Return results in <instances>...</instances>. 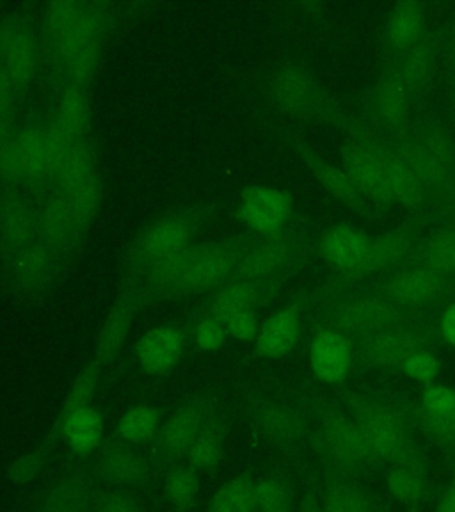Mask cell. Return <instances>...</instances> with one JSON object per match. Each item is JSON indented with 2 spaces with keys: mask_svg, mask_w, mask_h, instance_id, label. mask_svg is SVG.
<instances>
[{
  "mask_svg": "<svg viewBox=\"0 0 455 512\" xmlns=\"http://www.w3.org/2000/svg\"><path fill=\"white\" fill-rule=\"evenodd\" d=\"M189 345L191 322L184 317L144 333L134 347V360L144 374L166 379L182 363Z\"/></svg>",
  "mask_w": 455,
  "mask_h": 512,
  "instance_id": "8fae6325",
  "label": "cell"
},
{
  "mask_svg": "<svg viewBox=\"0 0 455 512\" xmlns=\"http://www.w3.org/2000/svg\"><path fill=\"white\" fill-rule=\"evenodd\" d=\"M66 198L72 205L73 214L77 217L82 233L89 230V226L95 221L100 201H102V182H100V173L96 171L95 175L89 176L84 182L75 185L72 189L64 191Z\"/></svg>",
  "mask_w": 455,
  "mask_h": 512,
  "instance_id": "60d3db41",
  "label": "cell"
},
{
  "mask_svg": "<svg viewBox=\"0 0 455 512\" xmlns=\"http://www.w3.org/2000/svg\"><path fill=\"white\" fill-rule=\"evenodd\" d=\"M91 512H146V504L130 489L96 484Z\"/></svg>",
  "mask_w": 455,
  "mask_h": 512,
  "instance_id": "7bdbcfd3",
  "label": "cell"
},
{
  "mask_svg": "<svg viewBox=\"0 0 455 512\" xmlns=\"http://www.w3.org/2000/svg\"><path fill=\"white\" fill-rule=\"evenodd\" d=\"M287 194L269 185H251L240 194L239 217L253 232L265 237L280 235L290 217Z\"/></svg>",
  "mask_w": 455,
  "mask_h": 512,
  "instance_id": "e0dca14e",
  "label": "cell"
},
{
  "mask_svg": "<svg viewBox=\"0 0 455 512\" xmlns=\"http://www.w3.org/2000/svg\"><path fill=\"white\" fill-rule=\"evenodd\" d=\"M384 196L400 203H416L422 196V176L411 153L381 152Z\"/></svg>",
  "mask_w": 455,
  "mask_h": 512,
  "instance_id": "f1b7e54d",
  "label": "cell"
},
{
  "mask_svg": "<svg viewBox=\"0 0 455 512\" xmlns=\"http://www.w3.org/2000/svg\"><path fill=\"white\" fill-rule=\"evenodd\" d=\"M374 512H393L392 509H388V507H384V505H376V509Z\"/></svg>",
  "mask_w": 455,
  "mask_h": 512,
  "instance_id": "94428289",
  "label": "cell"
},
{
  "mask_svg": "<svg viewBox=\"0 0 455 512\" xmlns=\"http://www.w3.org/2000/svg\"><path fill=\"white\" fill-rule=\"evenodd\" d=\"M406 251H408V239L404 237V233H386L374 242H368L367 255L354 269H358V272L379 271L386 265L399 262L400 258L406 255Z\"/></svg>",
  "mask_w": 455,
  "mask_h": 512,
  "instance_id": "b9f144b4",
  "label": "cell"
},
{
  "mask_svg": "<svg viewBox=\"0 0 455 512\" xmlns=\"http://www.w3.org/2000/svg\"><path fill=\"white\" fill-rule=\"evenodd\" d=\"M162 422H164V409L157 406H136V408L127 409L121 415L116 434L121 440L139 447L157 438Z\"/></svg>",
  "mask_w": 455,
  "mask_h": 512,
  "instance_id": "74e56055",
  "label": "cell"
},
{
  "mask_svg": "<svg viewBox=\"0 0 455 512\" xmlns=\"http://www.w3.org/2000/svg\"><path fill=\"white\" fill-rule=\"evenodd\" d=\"M2 194H4V187L0 184V207H2Z\"/></svg>",
  "mask_w": 455,
  "mask_h": 512,
  "instance_id": "6125c7cd",
  "label": "cell"
},
{
  "mask_svg": "<svg viewBox=\"0 0 455 512\" xmlns=\"http://www.w3.org/2000/svg\"><path fill=\"white\" fill-rule=\"evenodd\" d=\"M95 488L89 468L75 464L52 484L36 512H91Z\"/></svg>",
  "mask_w": 455,
  "mask_h": 512,
  "instance_id": "cb8c5ba5",
  "label": "cell"
},
{
  "mask_svg": "<svg viewBox=\"0 0 455 512\" xmlns=\"http://www.w3.org/2000/svg\"><path fill=\"white\" fill-rule=\"evenodd\" d=\"M299 486L292 473L276 466L256 479L255 512H296Z\"/></svg>",
  "mask_w": 455,
  "mask_h": 512,
  "instance_id": "f546056e",
  "label": "cell"
},
{
  "mask_svg": "<svg viewBox=\"0 0 455 512\" xmlns=\"http://www.w3.org/2000/svg\"><path fill=\"white\" fill-rule=\"evenodd\" d=\"M292 244L283 233L256 240L240 258L232 281L267 280L276 278L290 262Z\"/></svg>",
  "mask_w": 455,
  "mask_h": 512,
  "instance_id": "d4e9b609",
  "label": "cell"
},
{
  "mask_svg": "<svg viewBox=\"0 0 455 512\" xmlns=\"http://www.w3.org/2000/svg\"><path fill=\"white\" fill-rule=\"evenodd\" d=\"M256 477L240 473L226 480L208 500L207 512H255Z\"/></svg>",
  "mask_w": 455,
  "mask_h": 512,
  "instance_id": "d590c367",
  "label": "cell"
},
{
  "mask_svg": "<svg viewBox=\"0 0 455 512\" xmlns=\"http://www.w3.org/2000/svg\"><path fill=\"white\" fill-rule=\"evenodd\" d=\"M57 441H64L70 450V459L84 461L95 456L104 441V416L96 406L77 409L70 415L56 420L43 440V445L54 448Z\"/></svg>",
  "mask_w": 455,
  "mask_h": 512,
  "instance_id": "9a60e30c",
  "label": "cell"
},
{
  "mask_svg": "<svg viewBox=\"0 0 455 512\" xmlns=\"http://www.w3.org/2000/svg\"><path fill=\"white\" fill-rule=\"evenodd\" d=\"M315 173L319 176L322 185L333 192L338 198L342 200L354 201L358 200L361 196V191L352 182L351 176L347 175L345 171L329 164H317L315 166Z\"/></svg>",
  "mask_w": 455,
  "mask_h": 512,
  "instance_id": "681fc988",
  "label": "cell"
},
{
  "mask_svg": "<svg viewBox=\"0 0 455 512\" xmlns=\"http://www.w3.org/2000/svg\"><path fill=\"white\" fill-rule=\"evenodd\" d=\"M310 361L315 376L324 383L342 381L351 368V344L338 331H320L310 345Z\"/></svg>",
  "mask_w": 455,
  "mask_h": 512,
  "instance_id": "4316f807",
  "label": "cell"
},
{
  "mask_svg": "<svg viewBox=\"0 0 455 512\" xmlns=\"http://www.w3.org/2000/svg\"><path fill=\"white\" fill-rule=\"evenodd\" d=\"M223 404L224 400L217 393L196 392L169 413L153 440L150 459L155 477L160 479L168 468L184 463L208 418Z\"/></svg>",
  "mask_w": 455,
  "mask_h": 512,
  "instance_id": "8992f818",
  "label": "cell"
},
{
  "mask_svg": "<svg viewBox=\"0 0 455 512\" xmlns=\"http://www.w3.org/2000/svg\"><path fill=\"white\" fill-rule=\"evenodd\" d=\"M422 413L429 416L454 415L455 390L448 386H431L422 395Z\"/></svg>",
  "mask_w": 455,
  "mask_h": 512,
  "instance_id": "f5cc1de1",
  "label": "cell"
},
{
  "mask_svg": "<svg viewBox=\"0 0 455 512\" xmlns=\"http://www.w3.org/2000/svg\"><path fill=\"white\" fill-rule=\"evenodd\" d=\"M232 425L233 409L228 408L226 404L219 406L201 429L200 436L192 445L185 463L191 464L192 468L205 475H216L223 466Z\"/></svg>",
  "mask_w": 455,
  "mask_h": 512,
  "instance_id": "44dd1931",
  "label": "cell"
},
{
  "mask_svg": "<svg viewBox=\"0 0 455 512\" xmlns=\"http://www.w3.org/2000/svg\"><path fill=\"white\" fill-rule=\"evenodd\" d=\"M399 310L390 299L354 297L340 304L333 312V324L344 336L365 340L384 329L399 326Z\"/></svg>",
  "mask_w": 455,
  "mask_h": 512,
  "instance_id": "5bb4252c",
  "label": "cell"
},
{
  "mask_svg": "<svg viewBox=\"0 0 455 512\" xmlns=\"http://www.w3.org/2000/svg\"><path fill=\"white\" fill-rule=\"evenodd\" d=\"M301 319L294 306L281 308L265 319L255 340V354L264 360H281L296 349Z\"/></svg>",
  "mask_w": 455,
  "mask_h": 512,
  "instance_id": "484cf974",
  "label": "cell"
},
{
  "mask_svg": "<svg viewBox=\"0 0 455 512\" xmlns=\"http://www.w3.org/2000/svg\"><path fill=\"white\" fill-rule=\"evenodd\" d=\"M411 153L422 182L440 184L450 168V148L441 134L425 136Z\"/></svg>",
  "mask_w": 455,
  "mask_h": 512,
  "instance_id": "8d00e7d4",
  "label": "cell"
},
{
  "mask_svg": "<svg viewBox=\"0 0 455 512\" xmlns=\"http://www.w3.org/2000/svg\"><path fill=\"white\" fill-rule=\"evenodd\" d=\"M324 512H374L376 505L372 495L360 479L328 473L320 480Z\"/></svg>",
  "mask_w": 455,
  "mask_h": 512,
  "instance_id": "4dcf8cb0",
  "label": "cell"
},
{
  "mask_svg": "<svg viewBox=\"0 0 455 512\" xmlns=\"http://www.w3.org/2000/svg\"><path fill=\"white\" fill-rule=\"evenodd\" d=\"M216 205H187L166 212L143 228L128 251L125 276H136L162 258L191 248L203 226L214 217Z\"/></svg>",
  "mask_w": 455,
  "mask_h": 512,
  "instance_id": "7a4b0ae2",
  "label": "cell"
},
{
  "mask_svg": "<svg viewBox=\"0 0 455 512\" xmlns=\"http://www.w3.org/2000/svg\"><path fill=\"white\" fill-rule=\"evenodd\" d=\"M255 239L230 237V239L210 240L208 248L191 271L182 280L176 281L168 290L160 294L159 301H178L185 297L210 294L233 280L239 267L240 258L248 251Z\"/></svg>",
  "mask_w": 455,
  "mask_h": 512,
  "instance_id": "52a82bcc",
  "label": "cell"
},
{
  "mask_svg": "<svg viewBox=\"0 0 455 512\" xmlns=\"http://www.w3.org/2000/svg\"><path fill=\"white\" fill-rule=\"evenodd\" d=\"M402 370H404L411 379H415V381L431 383L432 379L440 374V361L434 358V354L422 349V351L415 352V354L402 365Z\"/></svg>",
  "mask_w": 455,
  "mask_h": 512,
  "instance_id": "11a10c76",
  "label": "cell"
},
{
  "mask_svg": "<svg viewBox=\"0 0 455 512\" xmlns=\"http://www.w3.org/2000/svg\"><path fill=\"white\" fill-rule=\"evenodd\" d=\"M96 171H98V166H96L93 144L89 139L77 141L70 155L64 160L63 166L54 176L52 187L57 191H68L80 182H84L89 176L95 175Z\"/></svg>",
  "mask_w": 455,
  "mask_h": 512,
  "instance_id": "f35d334b",
  "label": "cell"
},
{
  "mask_svg": "<svg viewBox=\"0 0 455 512\" xmlns=\"http://www.w3.org/2000/svg\"><path fill=\"white\" fill-rule=\"evenodd\" d=\"M312 425V445L326 472L361 479L376 466L367 441L352 416L322 409Z\"/></svg>",
  "mask_w": 455,
  "mask_h": 512,
  "instance_id": "277c9868",
  "label": "cell"
},
{
  "mask_svg": "<svg viewBox=\"0 0 455 512\" xmlns=\"http://www.w3.org/2000/svg\"><path fill=\"white\" fill-rule=\"evenodd\" d=\"M441 335L447 340L448 344L455 347V304L448 308L447 313L441 320Z\"/></svg>",
  "mask_w": 455,
  "mask_h": 512,
  "instance_id": "680465c9",
  "label": "cell"
},
{
  "mask_svg": "<svg viewBox=\"0 0 455 512\" xmlns=\"http://www.w3.org/2000/svg\"><path fill=\"white\" fill-rule=\"evenodd\" d=\"M271 104L287 114H303L308 111L319 93L317 80L301 66H285L272 73L267 82Z\"/></svg>",
  "mask_w": 455,
  "mask_h": 512,
  "instance_id": "603a6c76",
  "label": "cell"
},
{
  "mask_svg": "<svg viewBox=\"0 0 455 512\" xmlns=\"http://www.w3.org/2000/svg\"><path fill=\"white\" fill-rule=\"evenodd\" d=\"M16 123L0 118V148L8 143L9 137L15 132Z\"/></svg>",
  "mask_w": 455,
  "mask_h": 512,
  "instance_id": "91938a15",
  "label": "cell"
},
{
  "mask_svg": "<svg viewBox=\"0 0 455 512\" xmlns=\"http://www.w3.org/2000/svg\"><path fill=\"white\" fill-rule=\"evenodd\" d=\"M185 317L191 322V345L198 347L200 351H219L228 342L230 336L223 320L210 315L192 317L191 313H187Z\"/></svg>",
  "mask_w": 455,
  "mask_h": 512,
  "instance_id": "ee69618b",
  "label": "cell"
},
{
  "mask_svg": "<svg viewBox=\"0 0 455 512\" xmlns=\"http://www.w3.org/2000/svg\"><path fill=\"white\" fill-rule=\"evenodd\" d=\"M301 489L296 512H324L322 507V486L317 475L306 466L301 470Z\"/></svg>",
  "mask_w": 455,
  "mask_h": 512,
  "instance_id": "816d5d0a",
  "label": "cell"
},
{
  "mask_svg": "<svg viewBox=\"0 0 455 512\" xmlns=\"http://www.w3.org/2000/svg\"><path fill=\"white\" fill-rule=\"evenodd\" d=\"M434 512H455V459L452 470L448 473L445 488L441 491L440 498L434 507Z\"/></svg>",
  "mask_w": 455,
  "mask_h": 512,
  "instance_id": "6f0895ef",
  "label": "cell"
},
{
  "mask_svg": "<svg viewBox=\"0 0 455 512\" xmlns=\"http://www.w3.org/2000/svg\"><path fill=\"white\" fill-rule=\"evenodd\" d=\"M425 347V338L415 329L393 326L361 340V356L374 367H402Z\"/></svg>",
  "mask_w": 455,
  "mask_h": 512,
  "instance_id": "7402d4cb",
  "label": "cell"
},
{
  "mask_svg": "<svg viewBox=\"0 0 455 512\" xmlns=\"http://www.w3.org/2000/svg\"><path fill=\"white\" fill-rule=\"evenodd\" d=\"M276 287V278L267 280L230 281L221 288L208 294L200 304L192 308V317L210 315L217 319L226 320L235 313L258 312L265 299Z\"/></svg>",
  "mask_w": 455,
  "mask_h": 512,
  "instance_id": "2e32d148",
  "label": "cell"
},
{
  "mask_svg": "<svg viewBox=\"0 0 455 512\" xmlns=\"http://www.w3.org/2000/svg\"><path fill=\"white\" fill-rule=\"evenodd\" d=\"M89 472L96 482L112 488L148 489L157 479L150 456L137 445L121 440L116 432L104 438Z\"/></svg>",
  "mask_w": 455,
  "mask_h": 512,
  "instance_id": "9c48e42d",
  "label": "cell"
},
{
  "mask_svg": "<svg viewBox=\"0 0 455 512\" xmlns=\"http://www.w3.org/2000/svg\"><path fill=\"white\" fill-rule=\"evenodd\" d=\"M4 187V185H2ZM40 239L36 198L29 192L4 187L0 207V262L6 267Z\"/></svg>",
  "mask_w": 455,
  "mask_h": 512,
  "instance_id": "7c38bea8",
  "label": "cell"
},
{
  "mask_svg": "<svg viewBox=\"0 0 455 512\" xmlns=\"http://www.w3.org/2000/svg\"><path fill=\"white\" fill-rule=\"evenodd\" d=\"M443 288V274L429 267L418 271L406 272L388 285L390 301L402 306H416L432 301Z\"/></svg>",
  "mask_w": 455,
  "mask_h": 512,
  "instance_id": "d6a6232c",
  "label": "cell"
},
{
  "mask_svg": "<svg viewBox=\"0 0 455 512\" xmlns=\"http://www.w3.org/2000/svg\"><path fill=\"white\" fill-rule=\"evenodd\" d=\"M376 107L377 114L384 123L395 125L404 120L408 112V98L399 82H393V80L384 82L376 96Z\"/></svg>",
  "mask_w": 455,
  "mask_h": 512,
  "instance_id": "bcb514c9",
  "label": "cell"
},
{
  "mask_svg": "<svg viewBox=\"0 0 455 512\" xmlns=\"http://www.w3.org/2000/svg\"><path fill=\"white\" fill-rule=\"evenodd\" d=\"M345 173L352 182L372 196H384L383 160L381 152L368 150L363 146H351L345 152Z\"/></svg>",
  "mask_w": 455,
  "mask_h": 512,
  "instance_id": "836d02e7",
  "label": "cell"
},
{
  "mask_svg": "<svg viewBox=\"0 0 455 512\" xmlns=\"http://www.w3.org/2000/svg\"><path fill=\"white\" fill-rule=\"evenodd\" d=\"M45 120L47 112L41 109L27 112L22 123H16L11 137L22 176V191L29 192L34 198L52 189L45 143Z\"/></svg>",
  "mask_w": 455,
  "mask_h": 512,
  "instance_id": "30bf717a",
  "label": "cell"
},
{
  "mask_svg": "<svg viewBox=\"0 0 455 512\" xmlns=\"http://www.w3.org/2000/svg\"><path fill=\"white\" fill-rule=\"evenodd\" d=\"M354 422L377 464H388L408 456L416 445L404 418L379 402H360L354 406Z\"/></svg>",
  "mask_w": 455,
  "mask_h": 512,
  "instance_id": "ba28073f",
  "label": "cell"
},
{
  "mask_svg": "<svg viewBox=\"0 0 455 512\" xmlns=\"http://www.w3.org/2000/svg\"><path fill=\"white\" fill-rule=\"evenodd\" d=\"M386 491L406 509H420L429 495V468L422 450L416 447L408 456L386 466Z\"/></svg>",
  "mask_w": 455,
  "mask_h": 512,
  "instance_id": "ffe728a7",
  "label": "cell"
},
{
  "mask_svg": "<svg viewBox=\"0 0 455 512\" xmlns=\"http://www.w3.org/2000/svg\"><path fill=\"white\" fill-rule=\"evenodd\" d=\"M429 72V52L424 47H416L409 52V56L402 63V79L411 86H418L424 82Z\"/></svg>",
  "mask_w": 455,
  "mask_h": 512,
  "instance_id": "9f6ffc18",
  "label": "cell"
},
{
  "mask_svg": "<svg viewBox=\"0 0 455 512\" xmlns=\"http://www.w3.org/2000/svg\"><path fill=\"white\" fill-rule=\"evenodd\" d=\"M66 258L68 256L40 237L9 262L4 271L22 292H40L56 280Z\"/></svg>",
  "mask_w": 455,
  "mask_h": 512,
  "instance_id": "ac0fdd59",
  "label": "cell"
},
{
  "mask_svg": "<svg viewBox=\"0 0 455 512\" xmlns=\"http://www.w3.org/2000/svg\"><path fill=\"white\" fill-rule=\"evenodd\" d=\"M36 208L41 239L47 240L61 253L70 256L84 237V233L80 230L66 194L52 187L36 196Z\"/></svg>",
  "mask_w": 455,
  "mask_h": 512,
  "instance_id": "d6986e66",
  "label": "cell"
},
{
  "mask_svg": "<svg viewBox=\"0 0 455 512\" xmlns=\"http://www.w3.org/2000/svg\"><path fill=\"white\" fill-rule=\"evenodd\" d=\"M0 70L25 100L41 75L50 72L47 47L38 18L16 11L0 22Z\"/></svg>",
  "mask_w": 455,
  "mask_h": 512,
  "instance_id": "3957f363",
  "label": "cell"
},
{
  "mask_svg": "<svg viewBox=\"0 0 455 512\" xmlns=\"http://www.w3.org/2000/svg\"><path fill=\"white\" fill-rule=\"evenodd\" d=\"M248 416L260 438L287 457L297 472L308 466L306 450L312 443V425L303 409L281 397L251 393Z\"/></svg>",
  "mask_w": 455,
  "mask_h": 512,
  "instance_id": "5b68a950",
  "label": "cell"
},
{
  "mask_svg": "<svg viewBox=\"0 0 455 512\" xmlns=\"http://www.w3.org/2000/svg\"><path fill=\"white\" fill-rule=\"evenodd\" d=\"M111 11L98 2L59 0L41 13V34L54 82L89 89L111 29Z\"/></svg>",
  "mask_w": 455,
  "mask_h": 512,
  "instance_id": "6da1fadb",
  "label": "cell"
},
{
  "mask_svg": "<svg viewBox=\"0 0 455 512\" xmlns=\"http://www.w3.org/2000/svg\"><path fill=\"white\" fill-rule=\"evenodd\" d=\"M422 13L415 4H402L393 13L390 36L393 45L399 48H408L418 40L422 32Z\"/></svg>",
  "mask_w": 455,
  "mask_h": 512,
  "instance_id": "f6af8a7d",
  "label": "cell"
},
{
  "mask_svg": "<svg viewBox=\"0 0 455 512\" xmlns=\"http://www.w3.org/2000/svg\"><path fill=\"white\" fill-rule=\"evenodd\" d=\"M228 336L239 342H255L262 322L258 319V312L235 313L224 320Z\"/></svg>",
  "mask_w": 455,
  "mask_h": 512,
  "instance_id": "db71d44e",
  "label": "cell"
},
{
  "mask_svg": "<svg viewBox=\"0 0 455 512\" xmlns=\"http://www.w3.org/2000/svg\"><path fill=\"white\" fill-rule=\"evenodd\" d=\"M420 427L436 447L455 454V413L448 416L420 415Z\"/></svg>",
  "mask_w": 455,
  "mask_h": 512,
  "instance_id": "c3c4849f",
  "label": "cell"
},
{
  "mask_svg": "<svg viewBox=\"0 0 455 512\" xmlns=\"http://www.w3.org/2000/svg\"><path fill=\"white\" fill-rule=\"evenodd\" d=\"M102 368L104 363L96 358L95 354L89 358L88 363L80 370L79 376L75 377L70 392L64 399L63 406L57 413L56 420H61L66 415H70L77 409L86 408L91 406L93 397H95L96 388H98V381L102 376Z\"/></svg>",
  "mask_w": 455,
  "mask_h": 512,
  "instance_id": "ab89813d",
  "label": "cell"
},
{
  "mask_svg": "<svg viewBox=\"0 0 455 512\" xmlns=\"http://www.w3.org/2000/svg\"><path fill=\"white\" fill-rule=\"evenodd\" d=\"M201 473L191 464L178 463L168 468L162 479V496L171 512H192L200 498Z\"/></svg>",
  "mask_w": 455,
  "mask_h": 512,
  "instance_id": "1f68e13d",
  "label": "cell"
},
{
  "mask_svg": "<svg viewBox=\"0 0 455 512\" xmlns=\"http://www.w3.org/2000/svg\"><path fill=\"white\" fill-rule=\"evenodd\" d=\"M143 290L132 278H123L120 294L111 306L104 320V326L100 329V335L96 340L95 354L98 360L105 365H112L120 356L121 347L127 340L130 328L136 320L137 313L143 308Z\"/></svg>",
  "mask_w": 455,
  "mask_h": 512,
  "instance_id": "4fadbf2b",
  "label": "cell"
},
{
  "mask_svg": "<svg viewBox=\"0 0 455 512\" xmlns=\"http://www.w3.org/2000/svg\"><path fill=\"white\" fill-rule=\"evenodd\" d=\"M427 264L440 274L455 272V230L440 233L432 240L427 249Z\"/></svg>",
  "mask_w": 455,
  "mask_h": 512,
  "instance_id": "f907efd6",
  "label": "cell"
},
{
  "mask_svg": "<svg viewBox=\"0 0 455 512\" xmlns=\"http://www.w3.org/2000/svg\"><path fill=\"white\" fill-rule=\"evenodd\" d=\"M368 240L349 226H335L322 239V251L329 262L354 269L367 255Z\"/></svg>",
  "mask_w": 455,
  "mask_h": 512,
  "instance_id": "e575fe53",
  "label": "cell"
},
{
  "mask_svg": "<svg viewBox=\"0 0 455 512\" xmlns=\"http://www.w3.org/2000/svg\"><path fill=\"white\" fill-rule=\"evenodd\" d=\"M54 91H56V100L50 107V112L68 130V134L73 139L77 141L89 139L91 109H89L88 89L79 88L66 80H59L54 84Z\"/></svg>",
  "mask_w": 455,
  "mask_h": 512,
  "instance_id": "83f0119b",
  "label": "cell"
},
{
  "mask_svg": "<svg viewBox=\"0 0 455 512\" xmlns=\"http://www.w3.org/2000/svg\"><path fill=\"white\" fill-rule=\"evenodd\" d=\"M408 512H420V509H408Z\"/></svg>",
  "mask_w": 455,
  "mask_h": 512,
  "instance_id": "be15d7a7",
  "label": "cell"
},
{
  "mask_svg": "<svg viewBox=\"0 0 455 512\" xmlns=\"http://www.w3.org/2000/svg\"><path fill=\"white\" fill-rule=\"evenodd\" d=\"M52 450L54 448L47 447V445L41 443L40 447L32 448L29 452H25V454L16 459L15 463L9 466L8 479L13 484H16V486L27 484L29 480L34 479L45 468Z\"/></svg>",
  "mask_w": 455,
  "mask_h": 512,
  "instance_id": "7dc6e473",
  "label": "cell"
}]
</instances>
